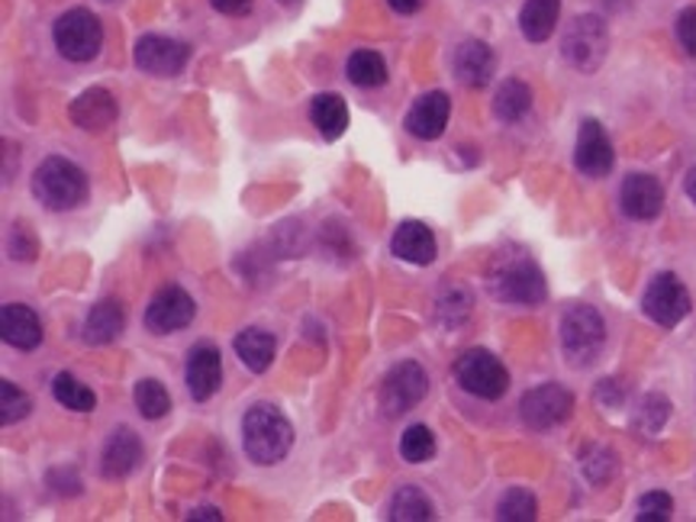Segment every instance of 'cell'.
<instances>
[{
	"instance_id": "34",
	"label": "cell",
	"mask_w": 696,
	"mask_h": 522,
	"mask_svg": "<svg viewBox=\"0 0 696 522\" xmlns=\"http://www.w3.org/2000/svg\"><path fill=\"white\" fill-rule=\"evenodd\" d=\"M400 455H403V461H410V464H426L435 455V435H432L430 425H410L403 432V439H400Z\"/></svg>"
},
{
	"instance_id": "13",
	"label": "cell",
	"mask_w": 696,
	"mask_h": 522,
	"mask_svg": "<svg viewBox=\"0 0 696 522\" xmlns=\"http://www.w3.org/2000/svg\"><path fill=\"white\" fill-rule=\"evenodd\" d=\"M184 384H188V393L203 403L210 400L213 393L220 391L223 384V355L216 345L210 342H200L188 352V364H184Z\"/></svg>"
},
{
	"instance_id": "1",
	"label": "cell",
	"mask_w": 696,
	"mask_h": 522,
	"mask_svg": "<svg viewBox=\"0 0 696 522\" xmlns=\"http://www.w3.org/2000/svg\"><path fill=\"white\" fill-rule=\"evenodd\" d=\"M487 291L494 300L513 307H538L548 297L542 268L520 245H506L494 255L487 268Z\"/></svg>"
},
{
	"instance_id": "12",
	"label": "cell",
	"mask_w": 696,
	"mask_h": 522,
	"mask_svg": "<svg viewBox=\"0 0 696 522\" xmlns=\"http://www.w3.org/2000/svg\"><path fill=\"white\" fill-rule=\"evenodd\" d=\"M191 59V49L178 39H168V36H142L135 42L133 62L145 74H155V78H178L184 66Z\"/></svg>"
},
{
	"instance_id": "32",
	"label": "cell",
	"mask_w": 696,
	"mask_h": 522,
	"mask_svg": "<svg viewBox=\"0 0 696 522\" xmlns=\"http://www.w3.org/2000/svg\"><path fill=\"white\" fill-rule=\"evenodd\" d=\"M538 516V503L526 488H510L497 503L500 522H532Z\"/></svg>"
},
{
	"instance_id": "29",
	"label": "cell",
	"mask_w": 696,
	"mask_h": 522,
	"mask_svg": "<svg viewBox=\"0 0 696 522\" xmlns=\"http://www.w3.org/2000/svg\"><path fill=\"white\" fill-rule=\"evenodd\" d=\"M52 396H56V403H62L65 410H74V413H94V406H98V393L68 371L52 378Z\"/></svg>"
},
{
	"instance_id": "3",
	"label": "cell",
	"mask_w": 696,
	"mask_h": 522,
	"mask_svg": "<svg viewBox=\"0 0 696 522\" xmlns=\"http://www.w3.org/2000/svg\"><path fill=\"white\" fill-rule=\"evenodd\" d=\"M33 194L46 210L65 213V210H74V207H81L88 200V174L71 159L49 155L46 162L36 168Z\"/></svg>"
},
{
	"instance_id": "16",
	"label": "cell",
	"mask_w": 696,
	"mask_h": 522,
	"mask_svg": "<svg viewBox=\"0 0 696 522\" xmlns=\"http://www.w3.org/2000/svg\"><path fill=\"white\" fill-rule=\"evenodd\" d=\"M623 213L632 220H655L664 207V188L655 174H629L619 188Z\"/></svg>"
},
{
	"instance_id": "19",
	"label": "cell",
	"mask_w": 696,
	"mask_h": 522,
	"mask_svg": "<svg viewBox=\"0 0 696 522\" xmlns=\"http://www.w3.org/2000/svg\"><path fill=\"white\" fill-rule=\"evenodd\" d=\"M0 335H3L7 345H13L20 352H33L42 345V323L27 303H3Z\"/></svg>"
},
{
	"instance_id": "6",
	"label": "cell",
	"mask_w": 696,
	"mask_h": 522,
	"mask_svg": "<svg viewBox=\"0 0 696 522\" xmlns=\"http://www.w3.org/2000/svg\"><path fill=\"white\" fill-rule=\"evenodd\" d=\"M606 49H609V30L597 13L574 17V23L564 30L562 56L567 59V66L584 74H594L603 66Z\"/></svg>"
},
{
	"instance_id": "31",
	"label": "cell",
	"mask_w": 696,
	"mask_h": 522,
	"mask_svg": "<svg viewBox=\"0 0 696 522\" xmlns=\"http://www.w3.org/2000/svg\"><path fill=\"white\" fill-rule=\"evenodd\" d=\"M133 400L135 410L142 413V420H162V416L171 413V396H168V391L155 378L139 381L133 391Z\"/></svg>"
},
{
	"instance_id": "20",
	"label": "cell",
	"mask_w": 696,
	"mask_h": 522,
	"mask_svg": "<svg viewBox=\"0 0 696 522\" xmlns=\"http://www.w3.org/2000/svg\"><path fill=\"white\" fill-rule=\"evenodd\" d=\"M391 252L406 264H420L426 268L438 255V245H435V235L426 223L420 220H406L394 229V239H391Z\"/></svg>"
},
{
	"instance_id": "46",
	"label": "cell",
	"mask_w": 696,
	"mask_h": 522,
	"mask_svg": "<svg viewBox=\"0 0 696 522\" xmlns=\"http://www.w3.org/2000/svg\"><path fill=\"white\" fill-rule=\"evenodd\" d=\"M278 3H284V7H294V3H300V0H278Z\"/></svg>"
},
{
	"instance_id": "33",
	"label": "cell",
	"mask_w": 696,
	"mask_h": 522,
	"mask_svg": "<svg viewBox=\"0 0 696 522\" xmlns=\"http://www.w3.org/2000/svg\"><path fill=\"white\" fill-rule=\"evenodd\" d=\"M667 420H670V400H667L664 393H648V396L638 403L635 429H638L642 435H658Z\"/></svg>"
},
{
	"instance_id": "8",
	"label": "cell",
	"mask_w": 696,
	"mask_h": 522,
	"mask_svg": "<svg viewBox=\"0 0 696 522\" xmlns=\"http://www.w3.org/2000/svg\"><path fill=\"white\" fill-rule=\"evenodd\" d=\"M455 381L464 393L481 396V400H500L510 388V371L503 361L487 349H467L462 359L455 361Z\"/></svg>"
},
{
	"instance_id": "39",
	"label": "cell",
	"mask_w": 696,
	"mask_h": 522,
	"mask_svg": "<svg viewBox=\"0 0 696 522\" xmlns=\"http://www.w3.org/2000/svg\"><path fill=\"white\" fill-rule=\"evenodd\" d=\"M677 42H680V49L690 59H696V7L680 10V17H677Z\"/></svg>"
},
{
	"instance_id": "17",
	"label": "cell",
	"mask_w": 696,
	"mask_h": 522,
	"mask_svg": "<svg viewBox=\"0 0 696 522\" xmlns=\"http://www.w3.org/2000/svg\"><path fill=\"white\" fill-rule=\"evenodd\" d=\"M142 461V442L130 425H120L110 432L107 445H103V455H100V474L107 481H117V478H127L133 474L135 464Z\"/></svg>"
},
{
	"instance_id": "44",
	"label": "cell",
	"mask_w": 696,
	"mask_h": 522,
	"mask_svg": "<svg viewBox=\"0 0 696 522\" xmlns=\"http://www.w3.org/2000/svg\"><path fill=\"white\" fill-rule=\"evenodd\" d=\"M191 522H198V520H210V522H220L223 520V513L216 510V506H198V510H191V516H188Z\"/></svg>"
},
{
	"instance_id": "30",
	"label": "cell",
	"mask_w": 696,
	"mask_h": 522,
	"mask_svg": "<svg viewBox=\"0 0 696 522\" xmlns=\"http://www.w3.org/2000/svg\"><path fill=\"white\" fill-rule=\"evenodd\" d=\"M467 317H471V291L462 284H448L435 300V320L445 329H455L462 327Z\"/></svg>"
},
{
	"instance_id": "9",
	"label": "cell",
	"mask_w": 696,
	"mask_h": 522,
	"mask_svg": "<svg viewBox=\"0 0 696 522\" xmlns=\"http://www.w3.org/2000/svg\"><path fill=\"white\" fill-rule=\"evenodd\" d=\"M690 291L684 288V281L670 271L655 274L648 291L642 297V310L652 323H658L664 329H674L687 313H690Z\"/></svg>"
},
{
	"instance_id": "42",
	"label": "cell",
	"mask_w": 696,
	"mask_h": 522,
	"mask_svg": "<svg viewBox=\"0 0 696 522\" xmlns=\"http://www.w3.org/2000/svg\"><path fill=\"white\" fill-rule=\"evenodd\" d=\"M210 3H213V10H220L226 17H245L255 7V0H210Z\"/></svg>"
},
{
	"instance_id": "35",
	"label": "cell",
	"mask_w": 696,
	"mask_h": 522,
	"mask_svg": "<svg viewBox=\"0 0 696 522\" xmlns=\"http://www.w3.org/2000/svg\"><path fill=\"white\" fill-rule=\"evenodd\" d=\"M30 410H33V403H30L27 393L20 391L13 381H0V423H20V420L30 416Z\"/></svg>"
},
{
	"instance_id": "38",
	"label": "cell",
	"mask_w": 696,
	"mask_h": 522,
	"mask_svg": "<svg viewBox=\"0 0 696 522\" xmlns=\"http://www.w3.org/2000/svg\"><path fill=\"white\" fill-rule=\"evenodd\" d=\"M10 255L17 261H33L39 255V242H36L33 229L27 223H13L10 227Z\"/></svg>"
},
{
	"instance_id": "37",
	"label": "cell",
	"mask_w": 696,
	"mask_h": 522,
	"mask_svg": "<svg viewBox=\"0 0 696 522\" xmlns=\"http://www.w3.org/2000/svg\"><path fill=\"white\" fill-rule=\"evenodd\" d=\"M670 513H674V500L664 490H652V493L638 496V506H635V520L638 522H667Z\"/></svg>"
},
{
	"instance_id": "21",
	"label": "cell",
	"mask_w": 696,
	"mask_h": 522,
	"mask_svg": "<svg viewBox=\"0 0 696 522\" xmlns=\"http://www.w3.org/2000/svg\"><path fill=\"white\" fill-rule=\"evenodd\" d=\"M71 120L88 132L107 130L117 120V100L103 88H91L71 103Z\"/></svg>"
},
{
	"instance_id": "41",
	"label": "cell",
	"mask_w": 696,
	"mask_h": 522,
	"mask_svg": "<svg viewBox=\"0 0 696 522\" xmlns=\"http://www.w3.org/2000/svg\"><path fill=\"white\" fill-rule=\"evenodd\" d=\"M49 484L59 490V493H78L81 488V481H78V474L71 471V468H56L52 474H49Z\"/></svg>"
},
{
	"instance_id": "43",
	"label": "cell",
	"mask_w": 696,
	"mask_h": 522,
	"mask_svg": "<svg viewBox=\"0 0 696 522\" xmlns=\"http://www.w3.org/2000/svg\"><path fill=\"white\" fill-rule=\"evenodd\" d=\"M387 3H391V10L400 13V17H410V13H416L423 7V0H387Z\"/></svg>"
},
{
	"instance_id": "22",
	"label": "cell",
	"mask_w": 696,
	"mask_h": 522,
	"mask_svg": "<svg viewBox=\"0 0 696 522\" xmlns=\"http://www.w3.org/2000/svg\"><path fill=\"white\" fill-rule=\"evenodd\" d=\"M123 323H127V313L117 300H100L88 310L84 317V327H81V339L88 345H107L113 342L120 332H123Z\"/></svg>"
},
{
	"instance_id": "45",
	"label": "cell",
	"mask_w": 696,
	"mask_h": 522,
	"mask_svg": "<svg viewBox=\"0 0 696 522\" xmlns=\"http://www.w3.org/2000/svg\"><path fill=\"white\" fill-rule=\"evenodd\" d=\"M684 191H687V197L694 200L696 203V164L687 171V181H684Z\"/></svg>"
},
{
	"instance_id": "11",
	"label": "cell",
	"mask_w": 696,
	"mask_h": 522,
	"mask_svg": "<svg viewBox=\"0 0 696 522\" xmlns=\"http://www.w3.org/2000/svg\"><path fill=\"white\" fill-rule=\"evenodd\" d=\"M194 297L188 294L184 288L178 284H165L159 294L149 300V310H145V329L155 332V335H171L178 329L191 327L194 323Z\"/></svg>"
},
{
	"instance_id": "25",
	"label": "cell",
	"mask_w": 696,
	"mask_h": 522,
	"mask_svg": "<svg viewBox=\"0 0 696 522\" xmlns=\"http://www.w3.org/2000/svg\"><path fill=\"white\" fill-rule=\"evenodd\" d=\"M310 123L323 139H339L349 127V107L339 94H316L310 100Z\"/></svg>"
},
{
	"instance_id": "18",
	"label": "cell",
	"mask_w": 696,
	"mask_h": 522,
	"mask_svg": "<svg viewBox=\"0 0 696 522\" xmlns=\"http://www.w3.org/2000/svg\"><path fill=\"white\" fill-rule=\"evenodd\" d=\"M455 78L462 81L464 88L471 91H481L491 84L494 78V68H497V59H494V49L481 39H467L455 49Z\"/></svg>"
},
{
	"instance_id": "27",
	"label": "cell",
	"mask_w": 696,
	"mask_h": 522,
	"mask_svg": "<svg viewBox=\"0 0 696 522\" xmlns=\"http://www.w3.org/2000/svg\"><path fill=\"white\" fill-rule=\"evenodd\" d=\"M532 107V91L526 81L520 78H510L497 88V98H494V113L503 123H520Z\"/></svg>"
},
{
	"instance_id": "15",
	"label": "cell",
	"mask_w": 696,
	"mask_h": 522,
	"mask_svg": "<svg viewBox=\"0 0 696 522\" xmlns=\"http://www.w3.org/2000/svg\"><path fill=\"white\" fill-rule=\"evenodd\" d=\"M448 113H452L448 94L445 91H430V94H423V98L410 107L403 127H406L410 135H416L423 142H432V139H438L445 132V127H448Z\"/></svg>"
},
{
	"instance_id": "23",
	"label": "cell",
	"mask_w": 696,
	"mask_h": 522,
	"mask_svg": "<svg viewBox=\"0 0 696 522\" xmlns=\"http://www.w3.org/2000/svg\"><path fill=\"white\" fill-rule=\"evenodd\" d=\"M232 345H235L239 361H242L249 371H255V374H265L268 368H271V361H274V349H278L274 335L259 327L242 329V332L235 335Z\"/></svg>"
},
{
	"instance_id": "36",
	"label": "cell",
	"mask_w": 696,
	"mask_h": 522,
	"mask_svg": "<svg viewBox=\"0 0 696 522\" xmlns=\"http://www.w3.org/2000/svg\"><path fill=\"white\" fill-rule=\"evenodd\" d=\"M581 468H584V478H587L591 484H606V481L616 474L619 461H616V452H613V449L594 445V449H587V455L581 461Z\"/></svg>"
},
{
	"instance_id": "28",
	"label": "cell",
	"mask_w": 696,
	"mask_h": 522,
	"mask_svg": "<svg viewBox=\"0 0 696 522\" xmlns=\"http://www.w3.org/2000/svg\"><path fill=\"white\" fill-rule=\"evenodd\" d=\"M345 74L355 88H381L387 81V66L374 49H359V52L349 56Z\"/></svg>"
},
{
	"instance_id": "24",
	"label": "cell",
	"mask_w": 696,
	"mask_h": 522,
	"mask_svg": "<svg viewBox=\"0 0 696 522\" xmlns=\"http://www.w3.org/2000/svg\"><path fill=\"white\" fill-rule=\"evenodd\" d=\"M562 17V0H526L520 10V30L529 42H545Z\"/></svg>"
},
{
	"instance_id": "10",
	"label": "cell",
	"mask_w": 696,
	"mask_h": 522,
	"mask_svg": "<svg viewBox=\"0 0 696 522\" xmlns=\"http://www.w3.org/2000/svg\"><path fill=\"white\" fill-rule=\"evenodd\" d=\"M571 410H574V396L562 384H542L520 400V416L535 432L562 425L571 416Z\"/></svg>"
},
{
	"instance_id": "7",
	"label": "cell",
	"mask_w": 696,
	"mask_h": 522,
	"mask_svg": "<svg viewBox=\"0 0 696 522\" xmlns=\"http://www.w3.org/2000/svg\"><path fill=\"white\" fill-rule=\"evenodd\" d=\"M426 391H430L426 371L416 361H400L381 381V391H377L381 413L387 420H400V416H406L410 410H416L423 403Z\"/></svg>"
},
{
	"instance_id": "2",
	"label": "cell",
	"mask_w": 696,
	"mask_h": 522,
	"mask_svg": "<svg viewBox=\"0 0 696 522\" xmlns=\"http://www.w3.org/2000/svg\"><path fill=\"white\" fill-rule=\"evenodd\" d=\"M291 445H294V425L278 406L255 403L242 416V449L249 461H255L259 468L281 464L291 452Z\"/></svg>"
},
{
	"instance_id": "4",
	"label": "cell",
	"mask_w": 696,
	"mask_h": 522,
	"mask_svg": "<svg viewBox=\"0 0 696 522\" xmlns=\"http://www.w3.org/2000/svg\"><path fill=\"white\" fill-rule=\"evenodd\" d=\"M562 352L571 368H591L606 345V323L594 307L574 303L562 317Z\"/></svg>"
},
{
	"instance_id": "40",
	"label": "cell",
	"mask_w": 696,
	"mask_h": 522,
	"mask_svg": "<svg viewBox=\"0 0 696 522\" xmlns=\"http://www.w3.org/2000/svg\"><path fill=\"white\" fill-rule=\"evenodd\" d=\"M623 400H626V391H623V384L619 381H599L597 384V403L599 406H609V410H616V406H623Z\"/></svg>"
},
{
	"instance_id": "5",
	"label": "cell",
	"mask_w": 696,
	"mask_h": 522,
	"mask_svg": "<svg viewBox=\"0 0 696 522\" xmlns=\"http://www.w3.org/2000/svg\"><path fill=\"white\" fill-rule=\"evenodd\" d=\"M52 39H56V49H59L62 59L84 66V62H91V59H98L100 56L103 27H100V20L91 13V10L74 7V10H68V13H62V17L56 20Z\"/></svg>"
},
{
	"instance_id": "14",
	"label": "cell",
	"mask_w": 696,
	"mask_h": 522,
	"mask_svg": "<svg viewBox=\"0 0 696 522\" xmlns=\"http://www.w3.org/2000/svg\"><path fill=\"white\" fill-rule=\"evenodd\" d=\"M613 162H616V155H613V145H609L603 127L597 120H584L581 132H577V149H574L577 171L587 178H606L613 171Z\"/></svg>"
},
{
	"instance_id": "26",
	"label": "cell",
	"mask_w": 696,
	"mask_h": 522,
	"mask_svg": "<svg viewBox=\"0 0 696 522\" xmlns=\"http://www.w3.org/2000/svg\"><path fill=\"white\" fill-rule=\"evenodd\" d=\"M435 516V506L432 500L420 488H400L391 496V506H387V520L391 522H430Z\"/></svg>"
}]
</instances>
